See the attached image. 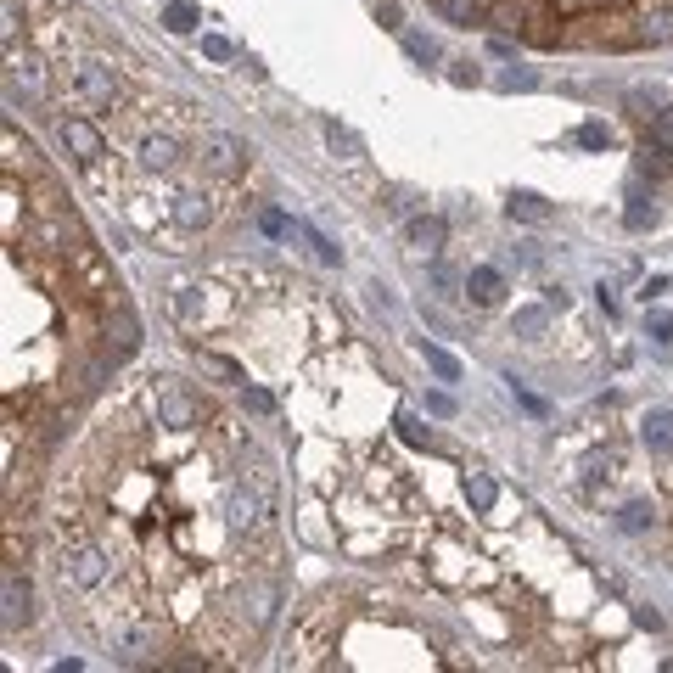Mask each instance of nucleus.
Listing matches in <instances>:
<instances>
[{"label": "nucleus", "mask_w": 673, "mask_h": 673, "mask_svg": "<svg viewBox=\"0 0 673 673\" xmlns=\"http://www.w3.org/2000/svg\"><path fill=\"white\" fill-rule=\"evenodd\" d=\"M444 219L438 214H416V219H404V247H410V253L416 258H438L444 253Z\"/></svg>", "instance_id": "7"}, {"label": "nucleus", "mask_w": 673, "mask_h": 673, "mask_svg": "<svg viewBox=\"0 0 673 673\" xmlns=\"http://www.w3.org/2000/svg\"><path fill=\"white\" fill-rule=\"evenodd\" d=\"M516 387V382H511ZM516 399H522V404H528V410H533V416H545V399H533V393H528V387H516Z\"/></svg>", "instance_id": "39"}, {"label": "nucleus", "mask_w": 673, "mask_h": 673, "mask_svg": "<svg viewBox=\"0 0 673 673\" xmlns=\"http://www.w3.org/2000/svg\"><path fill=\"white\" fill-rule=\"evenodd\" d=\"M174 309H180V320H197V315H202L197 287H174Z\"/></svg>", "instance_id": "28"}, {"label": "nucleus", "mask_w": 673, "mask_h": 673, "mask_svg": "<svg viewBox=\"0 0 673 673\" xmlns=\"http://www.w3.org/2000/svg\"><path fill=\"white\" fill-rule=\"evenodd\" d=\"M651 522H657V511H651V500H629V505H623V511H617V528H623V533H645V528H651Z\"/></svg>", "instance_id": "18"}, {"label": "nucleus", "mask_w": 673, "mask_h": 673, "mask_svg": "<svg viewBox=\"0 0 673 673\" xmlns=\"http://www.w3.org/2000/svg\"><path fill=\"white\" fill-rule=\"evenodd\" d=\"M23 623H29V584L6 573V629H23Z\"/></svg>", "instance_id": "15"}, {"label": "nucleus", "mask_w": 673, "mask_h": 673, "mask_svg": "<svg viewBox=\"0 0 673 673\" xmlns=\"http://www.w3.org/2000/svg\"><path fill=\"white\" fill-rule=\"evenodd\" d=\"M152 404H158V421L174 432H186L202 421V399L191 393L186 382H174V376H158V387H152Z\"/></svg>", "instance_id": "3"}, {"label": "nucleus", "mask_w": 673, "mask_h": 673, "mask_svg": "<svg viewBox=\"0 0 673 673\" xmlns=\"http://www.w3.org/2000/svg\"><path fill=\"white\" fill-rule=\"evenodd\" d=\"M505 214H511V219H528V225H545V219H550V202L539 197V191H511Z\"/></svg>", "instance_id": "14"}, {"label": "nucleus", "mask_w": 673, "mask_h": 673, "mask_svg": "<svg viewBox=\"0 0 673 673\" xmlns=\"http://www.w3.org/2000/svg\"><path fill=\"white\" fill-rule=\"evenodd\" d=\"M202 51H208V57H214V62H225V57H230V40H219V34H208V40H202Z\"/></svg>", "instance_id": "35"}, {"label": "nucleus", "mask_w": 673, "mask_h": 673, "mask_svg": "<svg viewBox=\"0 0 673 673\" xmlns=\"http://www.w3.org/2000/svg\"><path fill=\"white\" fill-rule=\"evenodd\" d=\"M225 528L236 533V539L270 528V488L247 483V477H242V483H230L225 488Z\"/></svg>", "instance_id": "1"}, {"label": "nucleus", "mask_w": 673, "mask_h": 673, "mask_svg": "<svg viewBox=\"0 0 673 673\" xmlns=\"http://www.w3.org/2000/svg\"><path fill=\"white\" fill-rule=\"evenodd\" d=\"M640 40H651V45H668L673 40V12H651L640 23Z\"/></svg>", "instance_id": "24"}, {"label": "nucleus", "mask_w": 673, "mask_h": 673, "mask_svg": "<svg viewBox=\"0 0 673 673\" xmlns=\"http://www.w3.org/2000/svg\"><path fill=\"white\" fill-rule=\"evenodd\" d=\"M668 152H673V146H662L657 135H651V141H640V169H645V174H668V169H673Z\"/></svg>", "instance_id": "20"}, {"label": "nucleus", "mask_w": 673, "mask_h": 673, "mask_svg": "<svg viewBox=\"0 0 673 673\" xmlns=\"http://www.w3.org/2000/svg\"><path fill=\"white\" fill-rule=\"evenodd\" d=\"M545 326H550L545 309H516V315H511V331H516V337H528V343H539V337H545Z\"/></svg>", "instance_id": "19"}, {"label": "nucleus", "mask_w": 673, "mask_h": 673, "mask_svg": "<svg viewBox=\"0 0 673 673\" xmlns=\"http://www.w3.org/2000/svg\"><path fill=\"white\" fill-rule=\"evenodd\" d=\"M107 348H113V359H124V354H135V348H141V320L129 315L124 303L107 315Z\"/></svg>", "instance_id": "8"}, {"label": "nucleus", "mask_w": 673, "mask_h": 673, "mask_svg": "<svg viewBox=\"0 0 673 673\" xmlns=\"http://www.w3.org/2000/svg\"><path fill=\"white\" fill-rule=\"evenodd\" d=\"M455 85H477V68H472V62H455Z\"/></svg>", "instance_id": "40"}, {"label": "nucleus", "mask_w": 673, "mask_h": 673, "mask_svg": "<svg viewBox=\"0 0 673 673\" xmlns=\"http://www.w3.org/2000/svg\"><path fill=\"white\" fill-rule=\"evenodd\" d=\"M460 287H466V281H460V275L449 270V264H432V292H438L444 303H455V298H460Z\"/></svg>", "instance_id": "25"}, {"label": "nucleus", "mask_w": 673, "mask_h": 673, "mask_svg": "<svg viewBox=\"0 0 673 673\" xmlns=\"http://www.w3.org/2000/svg\"><path fill=\"white\" fill-rule=\"evenodd\" d=\"M427 410H432V416H455V399H449V393H432Z\"/></svg>", "instance_id": "37"}, {"label": "nucleus", "mask_w": 673, "mask_h": 673, "mask_svg": "<svg viewBox=\"0 0 673 673\" xmlns=\"http://www.w3.org/2000/svg\"><path fill=\"white\" fill-rule=\"evenodd\" d=\"M135 158H141V169H174V158H180V146H174V135H141V146H135Z\"/></svg>", "instance_id": "12"}, {"label": "nucleus", "mask_w": 673, "mask_h": 673, "mask_svg": "<svg viewBox=\"0 0 673 673\" xmlns=\"http://www.w3.org/2000/svg\"><path fill=\"white\" fill-rule=\"evenodd\" d=\"M242 399H247V410H258V416H270L275 410V399L264 393V387H242Z\"/></svg>", "instance_id": "31"}, {"label": "nucleus", "mask_w": 673, "mask_h": 673, "mask_svg": "<svg viewBox=\"0 0 673 673\" xmlns=\"http://www.w3.org/2000/svg\"><path fill=\"white\" fill-rule=\"evenodd\" d=\"M651 135H657L662 146H673V107H662V113L651 118Z\"/></svg>", "instance_id": "32"}, {"label": "nucleus", "mask_w": 673, "mask_h": 673, "mask_svg": "<svg viewBox=\"0 0 673 673\" xmlns=\"http://www.w3.org/2000/svg\"><path fill=\"white\" fill-rule=\"evenodd\" d=\"M432 6H438V12L449 17V23H460V29H472V23H483V0H432Z\"/></svg>", "instance_id": "17"}, {"label": "nucleus", "mask_w": 673, "mask_h": 673, "mask_svg": "<svg viewBox=\"0 0 673 673\" xmlns=\"http://www.w3.org/2000/svg\"><path fill=\"white\" fill-rule=\"evenodd\" d=\"M62 146H68L79 163H101L107 158V141H101V129L90 118H62Z\"/></svg>", "instance_id": "6"}, {"label": "nucleus", "mask_w": 673, "mask_h": 673, "mask_svg": "<svg viewBox=\"0 0 673 673\" xmlns=\"http://www.w3.org/2000/svg\"><path fill=\"white\" fill-rule=\"evenodd\" d=\"M309 242H315L320 264H343V253H337V247H331V242H326V236H315V230H309Z\"/></svg>", "instance_id": "34"}, {"label": "nucleus", "mask_w": 673, "mask_h": 673, "mask_svg": "<svg viewBox=\"0 0 673 673\" xmlns=\"http://www.w3.org/2000/svg\"><path fill=\"white\" fill-rule=\"evenodd\" d=\"M68 90L79 101H85V107H96V113H107V107H113L118 101V73H113V62H101V57H85V62H73V73H68Z\"/></svg>", "instance_id": "2"}, {"label": "nucleus", "mask_w": 673, "mask_h": 673, "mask_svg": "<svg viewBox=\"0 0 673 673\" xmlns=\"http://www.w3.org/2000/svg\"><path fill=\"white\" fill-rule=\"evenodd\" d=\"M578 146H589V152H606V146H612V129H606V124H584V129H578Z\"/></svg>", "instance_id": "27"}, {"label": "nucleus", "mask_w": 673, "mask_h": 673, "mask_svg": "<svg viewBox=\"0 0 673 673\" xmlns=\"http://www.w3.org/2000/svg\"><path fill=\"white\" fill-rule=\"evenodd\" d=\"M404 51H410V57H416L421 68H427V62H438V45L421 40V34H404Z\"/></svg>", "instance_id": "30"}, {"label": "nucleus", "mask_w": 673, "mask_h": 673, "mask_svg": "<svg viewBox=\"0 0 673 673\" xmlns=\"http://www.w3.org/2000/svg\"><path fill=\"white\" fill-rule=\"evenodd\" d=\"M539 85V73H505L500 79V90H533Z\"/></svg>", "instance_id": "33"}, {"label": "nucleus", "mask_w": 673, "mask_h": 673, "mask_svg": "<svg viewBox=\"0 0 673 673\" xmlns=\"http://www.w3.org/2000/svg\"><path fill=\"white\" fill-rule=\"evenodd\" d=\"M169 214H174V225H180V230H202L208 219H214V202L202 197V191H180Z\"/></svg>", "instance_id": "10"}, {"label": "nucleus", "mask_w": 673, "mask_h": 673, "mask_svg": "<svg viewBox=\"0 0 673 673\" xmlns=\"http://www.w3.org/2000/svg\"><path fill=\"white\" fill-rule=\"evenodd\" d=\"M376 17H382V29H399V0H382V6H376Z\"/></svg>", "instance_id": "36"}, {"label": "nucleus", "mask_w": 673, "mask_h": 673, "mask_svg": "<svg viewBox=\"0 0 673 673\" xmlns=\"http://www.w3.org/2000/svg\"><path fill=\"white\" fill-rule=\"evenodd\" d=\"M466 298H472L477 309H494V303L505 298V275L494 270V264H477V270L466 275Z\"/></svg>", "instance_id": "9"}, {"label": "nucleus", "mask_w": 673, "mask_h": 673, "mask_svg": "<svg viewBox=\"0 0 673 673\" xmlns=\"http://www.w3.org/2000/svg\"><path fill=\"white\" fill-rule=\"evenodd\" d=\"M640 438H645L651 455H673V410H645Z\"/></svg>", "instance_id": "11"}, {"label": "nucleus", "mask_w": 673, "mask_h": 673, "mask_svg": "<svg viewBox=\"0 0 673 673\" xmlns=\"http://www.w3.org/2000/svg\"><path fill=\"white\" fill-rule=\"evenodd\" d=\"M421 359H427V371L438 376V382H460V359L449 354V348H438V343H421Z\"/></svg>", "instance_id": "16"}, {"label": "nucleus", "mask_w": 673, "mask_h": 673, "mask_svg": "<svg viewBox=\"0 0 673 673\" xmlns=\"http://www.w3.org/2000/svg\"><path fill=\"white\" fill-rule=\"evenodd\" d=\"M258 225H264V230H270V236H287V219H281V214H258Z\"/></svg>", "instance_id": "38"}, {"label": "nucleus", "mask_w": 673, "mask_h": 673, "mask_svg": "<svg viewBox=\"0 0 673 673\" xmlns=\"http://www.w3.org/2000/svg\"><path fill=\"white\" fill-rule=\"evenodd\" d=\"M399 438H404V444H416V449H427V444H432V432L421 427L416 416H399Z\"/></svg>", "instance_id": "29"}, {"label": "nucleus", "mask_w": 673, "mask_h": 673, "mask_svg": "<svg viewBox=\"0 0 673 673\" xmlns=\"http://www.w3.org/2000/svg\"><path fill=\"white\" fill-rule=\"evenodd\" d=\"M326 146H331V158H337V163H359V158H365V141H359L348 124H337V118H326Z\"/></svg>", "instance_id": "13"}, {"label": "nucleus", "mask_w": 673, "mask_h": 673, "mask_svg": "<svg viewBox=\"0 0 673 673\" xmlns=\"http://www.w3.org/2000/svg\"><path fill=\"white\" fill-rule=\"evenodd\" d=\"M466 500H472V505H477V511H488V505L500 500V488H494V477L472 472V477H466Z\"/></svg>", "instance_id": "21"}, {"label": "nucleus", "mask_w": 673, "mask_h": 673, "mask_svg": "<svg viewBox=\"0 0 673 673\" xmlns=\"http://www.w3.org/2000/svg\"><path fill=\"white\" fill-rule=\"evenodd\" d=\"M163 29H169V34H191V29H197V6L174 0L169 12H163Z\"/></svg>", "instance_id": "22"}, {"label": "nucleus", "mask_w": 673, "mask_h": 673, "mask_svg": "<svg viewBox=\"0 0 673 673\" xmlns=\"http://www.w3.org/2000/svg\"><path fill=\"white\" fill-rule=\"evenodd\" d=\"M242 158H247V146L236 141V135H225V129H208V135L197 141V163L208 174H236Z\"/></svg>", "instance_id": "5"}, {"label": "nucleus", "mask_w": 673, "mask_h": 673, "mask_svg": "<svg viewBox=\"0 0 673 673\" xmlns=\"http://www.w3.org/2000/svg\"><path fill=\"white\" fill-rule=\"evenodd\" d=\"M12 85H23L29 96H40V90H45V79H40V62H29V57L17 62V57H12Z\"/></svg>", "instance_id": "26"}, {"label": "nucleus", "mask_w": 673, "mask_h": 673, "mask_svg": "<svg viewBox=\"0 0 673 673\" xmlns=\"http://www.w3.org/2000/svg\"><path fill=\"white\" fill-rule=\"evenodd\" d=\"M651 219H657V208H651V202H645V191L634 186V191H629V214H623V225H629V230H645Z\"/></svg>", "instance_id": "23"}, {"label": "nucleus", "mask_w": 673, "mask_h": 673, "mask_svg": "<svg viewBox=\"0 0 673 673\" xmlns=\"http://www.w3.org/2000/svg\"><path fill=\"white\" fill-rule=\"evenodd\" d=\"M57 578L73 584V589H96L101 578H107V556H101L90 539H73V545H62V556H57Z\"/></svg>", "instance_id": "4"}]
</instances>
